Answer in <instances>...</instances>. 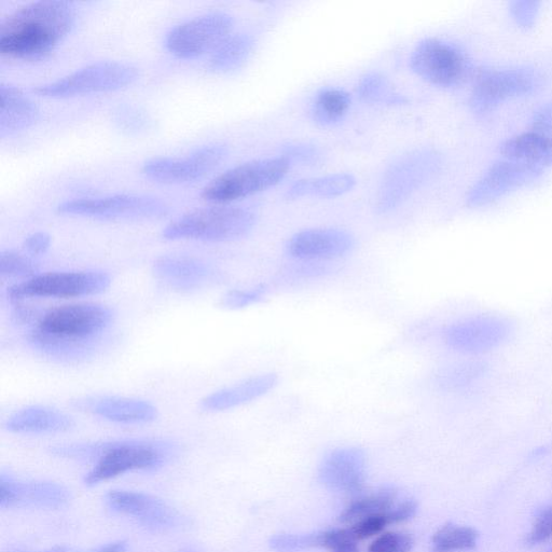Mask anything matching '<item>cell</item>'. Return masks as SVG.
I'll use <instances>...</instances> for the list:
<instances>
[{
	"label": "cell",
	"instance_id": "obj_1",
	"mask_svg": "<svg viewBox=\"0 0 552 552\" xmlns=\"http://www.w3.org/2000/svg\"><path fill=\"white\" fill-rule=\"evenodd\" d=\"M75 23V8L63 0L25 5L0 22V53L26 61L45 59Z\"/></svg>",
	"mask_w": 552,
	"mask_h": 552
},
{
	"label": "cell",
	"instance_id": "obj_2",
	"mask_svg": "<svg viewBox=\"0 0 552 552\" xmlns=\"http://www.w3.org/2000/svg\"><path fill=\"white\" fill-rule=\"evenodd\" d=\"M177 451L168 440L124 439L96 441V443L69 444L51 448L54 457L96 461L85 476L87 487L129 472H155L169 462Z\"/></svg>",
	"mask_w": 552,
	"mask_h": 552
},
{
	"label": "cell",
	"instance_id": "obj_3",
	"mask_svg": "<svg viewBox=\"0 0 552 552\" xmlns=\"http://www.w3.org/2000/svg\"><path fill=\"white\" fill-rule=\"evenodd\" d=\"M256 219V214L244 207L214 204L173 220L162 231V237L168 241L231 242L246 237Z\"/></svg>",
	"mask_w": 552,
	"mask_h": 552
},
{
	"label": "cell",
	"instance_id": "obj_4",
	"mask_svg": "<svg viewBox=\"0 0 552 552\" xmlns=\"http://www.w3.org/2000/svg\"><path fill=\"white\" fill-rule=\"evenodd\" d=\"M138 78L140 69L131 63L100 61L49 84L37 86L33 92L41 98L66 100L127 89L134 85Z\"/></svg>",
	"mask_w": 552,
	"mask_h": 552
},
{
	"label": "cell",
	"instance_id": "obj_5",
	"mask_svg": "<svg viewBox=\"0 0 552 552\" xmlns=\"http://www.w3.org/2000/svg\"><path fill=\"white\" fill-rule=\"evenodd\" d=\"M285 158L275 157L237 165L206 185L201 197L212 204H229L279 185L291 170Z\"/></svg>",
	"mask_w": 552,
	"mask_h": 552
},
{
	"label": "cell",
	"instance_id": "obj_6",
	"mask_svg": "<svg viewBox=\"0 0 552 552\" xmlns=\"http://www.w3.org/2000/svg\"><path fill=\"white\" fill-rule=\"evenodd\" d=\"M443 167V157L437 150L421 148L409 151L385 172L379 190L377 209L389 213L403 204Z\"/></svg>",
	"mask_w": 552,
	"mask_h": 552
},
{
	"label": "cell",
	"instance_id": "obj_7",
	"mask_svg": "<svg viewBox=\"0 0 552 552\" xmlns=\"http://www.w3.org/2000/svg\"><path fill=\"white\" fill-rule=\"evenodd\" d=\"M58 212L104 222H149L168 216L170 206L157 197L120 193L100 198L67 200L59 204Z\"/></svg>",
	"mask_w": 552,
	"mask_h": 552
},
{
	"label": "cell",
	"instance_id": "obj_8",
	"mask_svg": "<svg viewBox=\"0 0 552 552\" xmlns=\"http://www.w3.org/2000/svg\"><path fill=\"white\" fill-rule=\"evenodd\" d=\"M542 82V74L530 66L480 68L474 75L469 106L477 115H488L507 100L540 89Z\"/></svg>",
	"mask_w": 552,
	"mask_h": 552
},
{
	"label": "cell",
	"instance_id": "obj_9",
	"mask_svg": "<svg viewBox=\"0 0 552 552\" xmlns=\"http://www.w3.org/2000/svg\"><path fill=\"white\" fill-rule=\"evenodd\" d=\"M410 67L425 81L445 89L461 86L476 73L461 48L438 38L420 41L412 51Z\"/></svg>",
	"mask_w": 552,
	"mask_h": 552
},
{
	"label": "cell",
	"instance_id": "obj_10",
	"mask_svg": "<svg viewBox=\"0 0 552 552\" xmlns=\"http://www.w3.org/2000/svg\"><path fill=\"white\" fill-rule=\"evenodd\" d=\"M114 311L100 303H77L41 311L32 329L78 342H99L114 321Z\"/></svg>",
	"mask_w": 552,
	"mask_h": 552
},
{
	"label": "cell",
	"instance_id": "obj_11",
	"mask_svg": "<svg viewBox=\"0 0 552 552\" xmlns=\"http://www.w3.org/2000/svg\"><path fill=\"white\" fill-rule=\"evenodd\" d=\"M112 279L102 271L50 272L13 285L8 289L12 303L27 298H78L100 295Z\"/></svg>",
	"mask_w": 552,
	"mask_h": 552
},
{
	"label": "cell",
	"instance_id": "obj_12",
	"mask_svg": "<svg viewBox=\"0 0 552 552\" xmlns=\"http://www.w3.org/2000/svg\"><path fill=\"white\" fill-rule=\"evenodd\" d=\"M233 25L226 12L205 13L173 27L165 36L164 46L177 59L195 60L211 55L232 34Z\"/></svg>",
	"mask_w": 552,
	"mask_h": 552
},
{
	"label": "cell",
	"instance_id": "obj_13",
	"mask_svg": "<svg viewBox=\"0 0 552 552\" xmlns=\"http://www.w3.org/2000/svg\"><path fill=\"white\" fill-rule=\"evenodd\" d=\"M229 155L224 144H209L192 150L185 157H158L143 164V175L155 183L186 185L201 181L216 171Z\"/></svg>",
	"mask_w": 552,
	"mask_h": 552
},
{
	"label": "cell",
	"instance_id": "obj_14",
	"mask_svg": "<svg viewBox=\"0 0 552 552\" xmlns=\"http://www.w3.org/2000/svg\"><path fill=\"white\" fill-rule=\"evenodd\" d=\"M544 169L536 165L514 160H500L482 174L467 193V204L472 207L487 206L518 189L540 181Z\"/></svg>",
	"mask_w": 552,
	"mask_h": 552
},
{
	"label": "cell",
	"instance_id": "obj_15",
	"mask_svg": "<svg viewBox=\"0 0 552 552\" xmlns=\"http://www.w3.org/2000/svg\"><path fill=\"white\" fill-rule=\"evenodd\" d=\"M105 502L114 512L133 517L149 531L172 530L184 520L175 508L148 493L113 490L106 494Z\"/></svg>",
	"mask_w": 552,
	"mask_h": 552
},
{
	"label": "cell",
	"instance_id": "obj_16",
	"mask_svg": "<svg viewBox=\"0 0 552 552\" xmlns=\"http://www.w3.org/2000/svg\"><path fill=\"white\" fill-rule=\"evenodd\" d=\"M510 333L512 327L502 317L477 316L448 327L445 340L455 351L477 354L500 347Z\"/></svg>",
	"mask_w": 552,
	"mask_h": 552
},
{
	"label": "cell",
	"instance_id": "obj_17",
	"mask_svg": "<svg viewBox=\"0 0 552 552\" xmlns=\"http://www.w3.org/2000/svg\"><path fill=\"white\" fill-rule=\"evenodd\" d=\"M71 501L69 492L60 483L41 480H21L10 475L0 476V507L58 509Z\"/></svg>",
	"mask_w": 552,
	"mask_h": 552
},
{
	"label": "cell",
	"instance_id": "obj_18",
	"mask_svg": "<svg viewBox=\"0 0 552 552\" xmlns=\"http://www.w3.org/2000/svg\"><path fill=\"white\" fill-rule=\"evenodd\" d=\"M319 481L326 489L338 493L358 494L367 479V457L357 447L339 448L329 452L319 468Z\"/></svg>",
	"mask_w": 552,
	"mask_h": 552
},
{
	"label": "cell",
	"instance_id": "obj_19",
	"mask_svg": "<svg viewBox=\"0 0 552 552\" xmlns=\"http://www.w3.org/2000/svg\"><path fill=\"white\" fill-rule=\"evenodd\" d=\"M72 405L79 411L117 424L142 425L158 418V409L147 400L138 398L89 396L76 399Z\"/></svg>",
	"mask_w": 552,
	"mask_h": 552
},
{
	"label": "cell",
	"instance_id": "obj_20",
	"mask_svg": "<svg viewBox=\"0 0 552 552\" xmlns=\"http://www.w3.org/2000/svg\"><path fill=\"white\" fill-rule=\"evenodd\" d=\"M355 239L348 231L316 228L295 234L287 243V252L303 260L334 259L352 252Z\"/></svg>",
	"mask_w": 552,
	"mask_h": 552
},
{
	"label": "cell",
	"instance_id": "obj_21",
	"mask_svg": "<svg viewBox=\"0 0 552 552\" xmlns=\"http://www.w3.org/2000/svg\"><path fill=\"white\" fill-rule=\"evenodd\" d=\"M154 274L158 281L179 293L197 292L215 279L210 266L187 255L160 256L155 261Z\"/></svg>",
	"mask_w": 552,
	"mask_h": 552
},
{
	"label": "cell",
	"instance_id": "obj_22",
	"mask_svg": "<svg viewBox=\"0 0 552 552\" xmlns=\"http://www.w3.org/2000/svg\"><path fill=\"white\" fill-rule=\"evenodd\" d=\"M39 117L40 110L30 96L16 86L0 85V137L31 129Z\"/></svg>",
	"mask_w": 552,
	"mask_h": 552
},
{
	"label": "cell",
	"instance_id": "obj_23",
	"mask_svg": "<svg viewBox=\"0 0 552 552\" xmlns=\"http://www.w3.org/2000/svg\"><path fill=\"white\" fill-rule=\"evenodd\" d=\"M278 382L279 378L275 374L247 378L205 396L201 400V408L209 412H222L241 407L268 394Z\"/></svg>",
	"mask_w": 552,
	"mask_h": 552
},
{
	"label": "cell",
	"instance_id": "obj_24",
	"mask_svg": "<svg viewBox=\"0 0 552 552\" xmlns=\"http://www.w3.org/2000/svg\"><path fill=\"white\" fill-rule=\"evenodd\" d=\"M76 423L65 412L48 406L25 407L7 420V431L16 434H60L72 431Z\"/></svg>",
	"mask_w": 552,
	"mask_h": 552
},
{
	"label": "cell",
	"instance_id": "obj_25",
	"mask_svg": "<svg viewBox=\"0 0 552 552\" xmlns=\"http://www.w3.org/2000/svg\"><path fill=\"white\" fill-rule=\"evenodd\" d=\"M506 159L536 165L544 169L552 165V136L534 131L516 135L501 145Z\"/></svg>",
	"mask_w": 552,
	"mask_h": 552
},
{
	"label": "cell",
	"instance_id": "obj_26",
	"mask_svg": "<svg viewBox=\"0 0 552 552\" xmlns=\"http://www.w3.org/2000/svg\"><path fill=\"white\" fill-rule=\"evenodd\" d=\"M255 45V39L250 34H231L210 55L207 66L217 75L236 73L250 60Z\"/></svg>",
	"mask_w": 552,
	"mask_h": 552
},
{
	"label": "cell",
	"instance_id": "obj_27",
	"mask_svg": "<svg viewBox=\"0 0 552 552\" xmlns=\"http://www.w3.org/2000/svg\"><path fill=\"white\" fill-rule=\"evenodd\" d=\"M356 185V178L348 173L301 178L287 190L288 199L337 198L350 192Z\"/></svg>",
	"mask_w": 552,
	"mask_h": 552
},
{
	"label": "cell",
	"instance_id": "obj_28",
	"mask_svg": "<svg viewBox=\"0 0 552 552\" xmlns=\"http://www.w3.org/2000/svg\"><path fill=\"white\" fill-rule=\"evenodd\" d=\"M397 490L384 487L374 493L357 499L344 508L338 517L342 524H352L358 520L389 512L396 505Z\"/></svg>",
	"mask_w": 552,
	"mask_h": 552
},
{
	"label": "cell",
	"instance_id": "obj_29",
	"mask_svg": "<svg viewBox=\"0 0 552 552\" xmlns=\"http://www.w3.org/2000/svg\"><path fill=\"white\" fill-rule=\"evenodd\" d=\"M351 106V96L339 88H324L317 92L311 105V117L320 126H333L339 122Z\"/></svg>",
	"mask_w": 552,
	"mask_h": 552
},
{
	"label": "cell",
	"instance_id": "obj_30",
	"mask_svg": "<svg viewBox=\"0 0 552 552\" xmlns=\"http://www.w3.org/2000/svg\"><path fill=\"white\" fill-rule=\"evenodd\" d=\"M479 541L477 530L447 523L432 538V552H461L474 549Z\"/></svg>",
	"mask_w": 552,
	"mask_h": 552
},
{
	"label": "cell",
	"instance_id": "obj_31",
	"mask_svg": "<svg viewBox=\"0 0 552 552\" xmlns=\"http://www.w3.org/2000/svg\"><path fill=\"white\" fill-rule=\"evenodd\" d=\"M115 128L127 136H141L155 129V119L141 106L121 103L112 110Z\"/></svg>",
	"mask_w": 552,
	"mask_h": 552
},
{
	"label": "cell",
	"instance_id": "obj_32",
	"mask_svg": "<svg viewBox=\"0 0 552 552\" xmlns=\"http://www.w3.org/2000/svg\"><path fill=\"white\" fill-rule=\"evenodd\" d=\"M360 99L368 104L402 105L407 102L404 95L397 93L388 78L380 73L366 74L357 86Z\"/></svg>",
	"mask_w": 552,
	"mask_h": 552
},
{
	"label": "cell",
	"instance_id": "obj_33",
	"mask_svg": "<svg viewBox=\"0 0 552 552\" xmlns=\"http://www.w3.org/2000/svg\"><path fill=\"white\" fill-rule=\"evenodd\" d=\"M324 531L305 534L279 533L270 537L269 547L275 552H301L323 548Z\"/></svg>",
	"mask_w": 552,
	"mask_h": 552
},
{
	"label": "cell",
	"instance_id": "obj_34",
	"mask_svg": "<svg viewBox=\"0 0 552 552\" xmlns=\"http://www.w3.org/2000/svg\"><path fill=\"white\" fill-rule=\"evenodd\" d=\"M0 275L3 278L27 281L37 275V267L30 258L7 250L0 253Z\"/></svg>",
	"mask_w": 552,
	"mask_h": 552
},
{
	"label": "cell",
	"instance_id": "obj_35",
	"mask_svg": "<svg viewBox=\"0 0 552 552\" xmlns=\"http://www.w3.org/2000/svg\"><path fill=\"white\" fill-rule=\"evenodd\" d=\"M267 289L264 285L252 289H232L220 299V306L228 310H239L255 305L264 299Z\"/></svg>",
	"mask_w": 552,
	"mask_h": 552
},
{
	"label": "cell",
	"instance_id": "obj_36",
	"mask_svg": "<svg viewBox=\"0 0 552 552\" xmlns=\"http://www.w3.org/2000/svg\"><path fill=\"white\" fill-rule=\"evenodd\" d=\"M413 546L414 538L411 534L389 532L378 536L367 552H410Z\"/></svg>",
	"mask_w": 552,
	"mask_h": 552
},
{
	"label": "cell",
	"instance_id": "obj_37",
	"mask_svg": "<svg viewBox=\"0 0 552 552\" xmlns=\"http://www.w3.org/2000/svg\"><path fill=\"white\" fill-rule=\"evenodd\" d=\"M282 157L291 164L301 165H317L324 159L322 150L309 143H292L284 146Z\"/></svg>",
	"mask_w": 552,
	"mask_h": 552
},
{
	"label": "cell",
	"instance_id": "obj_38",
	"mask_svg": "<svg viewBox=\"0 0 552 552\" xmlns=\"http://www.w3.org/2000/svg\"><path fill=\"white\" fill-rule=\"evenodd\" d=\"M358 543L349 527L324 531L323 548L329 552H360Z\"/></svg>",
	"mask_w": 552,
	"mask_h": 552
},
{
	"label": "cell",
	"instance_id": "obj_39",
	"mask_svg": "<svg viewBox=\"0 0 552 552\" xmlns=\"http://www.w3.org/2000/svg\"><path fill=\"white\" fill-rule=\"evenodd\" d=\"M540 10L541 3L537 0H515L509 5L510 16L524 30L532 29Z\"/></svg>",
	"mask_w": 552,
	"mask_h": 552
},
{
	"label": "cell",
	"instance_id": "obj_40",
	"mask_svg": "<svg viewBox=\"0 0 552 552\" xmlns=\"http://www.w3.org/2000/svg\"><path fill=\"white\" fill-rule=\"evenodd\" d=\"M390 526L386 513L371 516L350 524V530L358 542L368 540L372 536L381 534Z\"/></svg>",
	"mask_w": 552,
	"mask_h": 552
},
{
	"label": "cell",
	"instance_id": "obj_41",
	"mask_svg": "<svg viewBox=\"0 0 552 552\" xmlns=\"http://www.w3.org/2000/svg\"><path fill=\"white\" fill-rule=\"evenodd\" d=\"M552 537V506L541 510L538 513L532 530L526 538V545L529 547L541 545Z\"/></svg>",
	"mask_w": 552,
	"mask_h": 552
},
{
	"label": "cell",
	"instance_id": "obj_42",
	"mask_svg": "<svg viewBox=\"0 0 552 552\" xmlns=\"http://www.w3.org/2000/svg\"><path fill=\"white\" fill-rule=\"evenodd\" d=\"M419 505L416 500H405L403 503L396 504L389 512H386L390 526L410 521L417 516Z\"/></svg>",
	"mask_w": 552,
	"mask_h": 552
},
{
	"label": "cell",
	"instance_id": "obj_43",
	"mask_svg": "<svg viewBox=\"0 0 552 552\" xmlns=\"http://www.w3.org/2000/svg\"><path fill=\"white\" fill-rule=\"evenodd\" d=\"M51 237L47 232L39 231L30 234L23 243L24 250L33 256L44 255L51 247Z\"/></svg>",
	"mask_w": 552,
	"mask_h": 552
},
{
	"label": "cell",
	"instance_id": "obj_44",
	"mask_svg": "<svg viewBox=\"0 0 552 552\" xmlns=\"http://www.w3.org/2000/svg\"><path fill=\"white\" fill-rule=\"evenodd\" d=\"M532 131L552 136V102L542 106L532 118Z\"/></svg>",
	"mask_w": 552,
	"mask_h": 552
},
{
	"label": "cell",
	"instance_id": "obj_45",
	"mask_svg": "<svg viewBox=\"0 0 552 552\" xmlns=\"http://www.w3.org/2000/svg\"><path fill=\"white\" fill-rule=\"evenodd\" d=\"M129 544L127 541H117L91 549L87 552H127Z\"/></svg>",
	"mask_w": 552,
	"mask_h": 552
},
{
	"label": "cell",
	"instance_id": "obj_46",
	"mask_svg": "<svg viewBox=\"0 0 552 552\" xmlns=\"http://www.w3.org/2000/svg\"><path fill=\"white\" fill-rule=\"evenodd\" d=\"M13 552H32V551H13ZM36 552H71V550H69L68 547L66 546H57V547H53V548H50L48 550H45V551H36Z\"/></svg>",
	"mask_w": 552,
	"mask_h": 552
},
{
	"label": "cell",
	"instance_id": "obj_47",
	"mask_svg": "<svg viewBox=\"0 0 552 552\" xmlns=\"http://www.w3.org/2000/svg\"><path fill=\"white\" fill-rule=\"evenodd\" d=\"M547 552H552V547L549 550H547Z\"/></svg>",
	"mask_w": 552,
	"mask_h": 552
},
{
	"label": "cell",
	"instance_id": "obj_48",
	"mask_svg": "<svg viewBox=\"0 0 552 552\" xmlns=\"http://www.w3.org/2000/svg\"><path fill=\"white\" fill-rule=\"evenodd\" d=\"M186 552H196V551H186Z\"/></svg>",
	"mask_w": 552,
	"mask_h": 552
}]
</instances>
